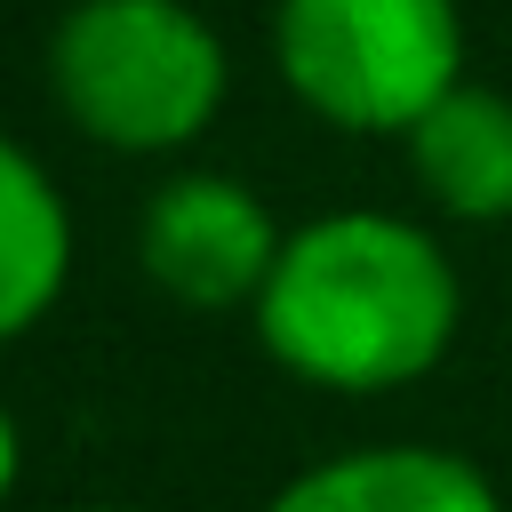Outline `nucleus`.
I'll list each match as a JSON object with an SVG mask.
<instances>
[{
  "instance_id": "obj_1",
  "label": "nucleus",
  "mask_w": 512,
  "mask_h": 512,
  "mask_svg": "<svg viewBox=\"0 0 512 512\" xmlns=\"http://www.w3.org/2000/svg\"><path fill=\"white\" fill-rule=\"evenodd\" d=\"M256 320L280 368L336 392H384V384L424 376L448 352L456 272L432 248V232L376 208H344L280 240Z\"/></svg>"
},
{
  "instance_id": "obj_2",
  "label": "nucleus",
  "mask_w": 512,
  "mask_h": 512,
  "mask_svg": "<svg viewBox=\"0 0 512 512\" xmlns=\"http://www.w3.org/2000/svg\"><path fill=\"white\" fill-rule=\"evenodd\" d=\"M64 112L120 152L192 144L224 96V48L184 0H80L56 32Z\"/></svg>"
},
{
  "instance_id": "obj_3",
  "label": "nucleus",
  "mask_w": 512,
  "mask_h": 512,
  "mask_svg": "<svg viewBox=\"0 0 512 512\" xmlns=\"http://www.w3.org/2000/svg\"><path fill=\"white\" fill-rule=\"evenodd\" d=\"M456 64V0H280V72L336 128H416Z\"/></svg>"
},
{
  "instance_id": "obj_4",
  "label": "nucleus",
  "mask_w": 512,
  "mask_h": 512,
  "mask_svg": "<svg viewBox=\"0 0 512 512\" xmlns=\"http://www.w3.org/2000/svg\"><path fill=\"white\" fill-rule=\"evenodd\" d=\"M280 264L272 216L232 176H176L144 208V272L176 304H240L264 296Z\"/></svg>"
},
{
  "instance_id": "obj_5",
  "label": "nucleus",
  "mask_w": 512,
  "mask_h": 512,
  "mask_svg": "<svg viewBox=\"0 0 512 512\" xmlns=\"http://www.w3.org/2000/svg\"><path fill=\"white\" fill-rule=\"evenodd\" d=\"M272 512H496V488L440 448H360L288 480Z\"/></svg>"
},
{
  "instance_id": "obj_6",
  "label": "nucleus",
  "mask_w": 512,
  "mask_h": 512,
  "mask_svg": "<svg viewBox=\"0 0 512 512\" xmlns=\"http://www.w3.org/2000/svg\"><path fill=\"white\" fill-rule=\"evenodd\" d=\"M408 144H416L424 192H432L448 216H472V224L512 216V96L456 80V88L408 128Z\"/></svg>"
},
{
  "instance_id": "obj_7",
  "label": "nucleus",
  "mask_w": 512,
  "mask_h": 512,
  "mask_svg": "<svg viewBox=\"0 0 512 512\" xmlns=\"http://www.w3.org/2000/svg\"><path fill=\"white\" fill-rule=\"evenodd\" d=\"M64 264H72L64 200H56V184L0 136V344L24 336V328L56 304Z\"/></svg>"
},
{
  "instance_id": "obj_8",
  "label": "nucleus",
  "mask_w": 512,
  "mask_h": 512,
  "mask_svg": "<svg viewBox=\"0 0 512 512\" xmlns=\"http://www.w3.org/2000/svg\"><path fill=\"white\" fill-rule=\"evenodd\" d=\"M16 488V424H8V408H0V496Z\"/></svg>"
}]
</instances>
